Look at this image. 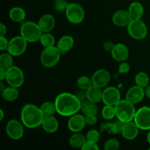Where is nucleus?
Masks as SVG:
<instances>
[{"mask_svg": "<svg viewBox=\"0 0 150 150\" xmlns=\"http://www.w3.org/2000/svg\"><path fill=\"white\" fill-rule=\"evenodd\" d=\"M57 112L62 117H71L81 108L82 102L76 95L63 92L57 95L55 100Z\"/></svg>", "mask_w": 150, "mask_h": 150, "instance_id": "obj_1", "label": "nucleus"}, {"mask_svg": "<svg viewBox=\"0 0 150 150\" xmlns=\"http://www.w3.org/2000/svg\"><path fill=\"white\" fill-rule=\"evenodd\" d=\"M44 117L40 108L32 103L26 104L21 112V122L29 129H35L42 125Z\"/></svg>", "mask_w": 150, "mask_h": 150, "instance_id": "obj_2", "label": "nucleus"}, {"mask_svg": "<svg viewBox=\"0 0 150 150\" xmlns=\"http://www.w3.org/2000/svg\"><path fill=\"white\" fill-rule=\"evenodd\" d=\"M116 117L117 120L123 123L129 122L134 120L136 109L134 104L131 103L127 100H120L115 105Z\"/></svg>", "mask_w": 150, "mask_h": 150, "instance_id": "obj_3", "label": "nucleus"}, {"mask_svg": "<svg viewBox=\"0 0 150 150\" xmlns=\"http://www.w3.org/2000/svg\"><path fill=\"white\" fill-rule=\"evenodd\" d=\"M20 33L28 42H35L40 40L42 32L38 23L33 21H26L21 26Z\"/></svg>", "mask_w": 150, "mask_h": 150, "instance_id": "obj_4", "label": "nucleus"}, {"mask_svg": "<svg viewBox=\"0 0 150 150\" xmlns=\"http://www.w3.org/2000/svg\"><path fill=\"white\" fill-rule=\"evenodd\" d=\"M61 57V51L57 46L46 47L41 53V64L47 68H51L57 65Z\"/></svg>", "mask_w": 150, "mask_h": 150, "instance_id": "obj_5", "label": "nucleus"}, {"mask_svg": "<svg viewBox=\"0 0 150 150\" xmlns=\"http://www.w3.org/2000/svg\"><path fill=\"white\" fill-rule=\"evenodd\" d=\"M127 29L130 36L137 40L144 39L147 35V27L141 19H133L127 26Z\"/></svg>", "mask_w": 150, "mask_h": 150, "instance_id": "obj_6", "label": "nucleus"}, {"mask_svg": "<svg viewBox=\"0 0 150 150\" xmlns=\"http://www.w3.org/2000/svg\"><path fill=\"white\" fill-rule=\"evenodd\" d=\"M65 14L67 21L73 24H79L83 21L85 17L83 7L78 3H70Z\"/></svg>", "mask_w": 150, "mask_h": 150, "instance_id": "obj_7", "label": "nucleus"}, {"mask_svg": "<svg viewBox=\"0 0 150 150\" xmlns=\"http://www.w3.org/2000/svg\"><path fill=\"white\" fill-rule=\"evenodd\" d=\"M6 81L9 86L19 88L24 83V74L21 69L17 66L13 65L7 70Z\"/></svg>", "mask_w": 150, "mask_h": 150, "instance_id": "obj_8", "label": "nucleus"}, {"mask_svg": "<svg viewBox=\"0 0 150 150\" xmlns=\"http://www.w3.org/2000/svg\"><path fill=\"white\" fill-rule=\"evenodd\" d=\"M27 41L21 36H16L9 41L7 52L13 57H19L26 51L27 48Z\"/></svg>", "mask_w": 150, "mask_h": 150, "instance_id": "obj_9", "label": "nucleus"}, {"mask_svg": "<svg viewBox=\"0 0 150 150\" xmlns=\"http://www.w3.org/2000/svg\"><path fill=\"white\" fill-rule=\"evenodd\" d=\"M133 121L140 130H150V107L143 106L136 111Z\"/></svg>", "mask_w": 150, "mask_h": 150, "instance_id": "obj_10", "label": "nucleus"}, {"mask_svg": "<svg viewBox=\"0 0 150 150\" xmlns=\"http://www.w3.org/2000/svg\"><path fill=\"white\" fill-rule=\"evenodd\" d=\"M23 124L18 120H10L7 122L6 125V133L8 137L12 140H19L23 136Z\"/></svg>", "mask_w": 150, "mask_h": 150, "instance_id": "obj_11", "label": "nucleus"}, {"mask_svg": "<svg viewBox=\"0 0 150 150\" xmlns=\"http://www.w3.org/2000/svg\"><path fill=\"white\" fill-rule=\"evenodd\" d=\"M121 100L120 90L114 86H108L103 91L102 101L105 105H115Z\"/></svg>", "mask_w": 150, "mask_h": 150, "instance_id": "obj_12", "label": "nucleus"}, {"mask_svg": "<svg viewBox=\"0 0 150 150\" xmlns=\"http://www.w3.org/2000/svg\"><path fill=\"white\" fill-rule=\"evenodd\" d=\"M92 81L94 86L99 88H103L108 84L111 79V76L108 70L100 69L94 73L92 76Z\"/></svg>", "mask_w": 150, "mask_h": 150, "instance_id": "obj_13", "label": "nucleus"}, {"mask_svg": "<svg viewBox=\"0 0 150 150\" xmlns=\"http://www.w3.org/2000/svg\"><path fill=\"white\" fill-rule=\"evenodd\" d=\"M85 116L82 114H76L71 116L67 122V127L69 130L73 133H79L84 128L86 125Z\"/></svg>", "mask_w": 150, "mask_h": 150, "instance_id": "obj_14", "label": "nucleus"}, {"mask_svg": "<svg viewBox=\"0 0 150 150\" xmlns=\"http://www.w3.org/2000/svg\"><path fill=\"white\" fill-rule=\"evenodd\" d=\"M133 18L130 16L128 10H119L114 13L112 21L116 26L119 27H125L128 26Z\"/></svg>", "mask_w": 150, "mask_h": 150, "instance_id": "obj_15", "label": "nucleus"}, {"mask_svg": "<svg viewBox=\"0 0 150 150\" xmlns=\"http://www.w3.org/2000/svg\"><path fill=\"white\" fill-rule=\"evenodd\" d=\"M144 89L136 85V86H132L127 90L125 95V99L131 103L136 105L140 103L144 99Z\"/></svg>", "mask_w": 150, "mask_h": 150, "instance_id": "obj_16", "label": "nucleus"}, {"mask_svg": "<svg viewBox=\"0 0 150 150\" xmlns=\"http://www.w3.org/2000/svg\"><path fill=\"white\" fill-rule=\"evenodd\" d=\"M111 53L113 59L119 62L126 61L129 57L128 48L123 43L115 44Z\"/></svg>", "mask_w": 150, "mask_h": 150, "instance_id": "obj_17", "label": "nucleus"}, {"mask_svg": "<svg viewBox=\"0 0 150 150\" xmlns=\"http://www.w3.org/2000/svg\"><path fill=\"white\" fill-rule=\"evenodd\" d=\"M139 130L140 129L139 128L136 122L134 121H131L124 123L121 134L126 140L131 141L136 139L139 135Z\"/></svg>", "mask_w": 150, "mask_h": 150, "instance_id": "obj_18", "label": "nucleus"}, {"mask_svg": "<svg viewBox=\"0 0 150 150\" xmlns=\"http://www.w3.org/2000/svg\"><path fill=\"white\" fill-rule=\"evenodd\" d=\"M38 23L42 32H50L54 29L56 21L52 15L45 14L40 18Z\"/></svg>", "mask_w": 150, "mask_h": 150, "instance_id": "obj_19", "label": "nucleus"}, {"mask_svg": "<svg viewBox=\"0 0 150 150\" xmlns=\"http://www.w3.org/2000/svg\"><path fill=\"white\" fill-rule=\"evenodd\" d=\"M42 127L46 133H54L59 128V122L54 116L45 117L42 123Z\"/></svg>", "mask_w": 150, "mask_h": 150, "instance_id": "obj_20", "label": "nucleus"}, {"mask_svg": "<svg viewBox=\"0 0 150 150\" xmlns=\"http://www.w3.org/2000/svg\"><path fill=\"white\" fill-rule=\"evenodd\" d=\"M86 98L87 100L95 103H100L102 101L103 91H101L100 88L93 85L86 91Z\"/></svg>", "mask_w": 150, "mask_h": 150, "instance_id": "obj_21", "label": "nucleus"}, {"mask_svg": "<svg viewBox=\"0 0 150 150\" xmlns=\"http://www.w3.org/2000/svg\"><path fill=\"white\" fill-rule=\"evenodd\" d=\"M74 45V39L70 35H64L57 42V48L61 53H66L70 51Z\"/></svg>", "mask_w": 150, "mask_h": 150, "instance_id": "obj_22", "label": "nucleus"}, {"mask_svg": "<svg viewBox=\"0 0 150 150\" xmlns=\"http://www.w3.org/2000/svg\"><path fill=\"white\" fill-rule=\"evenodd\" d=\"M128 11L133 19H141L144 15V9L139 1H133L129 6Z\"/></svg>", "mask_w": 150, "mask_h": 150, "instance_id": "obj_23", "label": "nucleus"}, {"mask_svg": "<svg viewBox=\"0 0 150 150\" xmlns=\"http://www.w3.org/2000/svg\"><path fill=\"white\" fill-rule=\"evenodd\" d=\"M9 17L15 23H21L26 18V12L21 7H14L9 12Z\"/></svg>", "mask_w": 150, "mask_h": 150, "instance_id": "obj_24", "label": "nucleus"}, {"mask_svg": "<svg viewBox=\"0 0 150 150\" xmlns=\"http://www.w3.org/2000/svg\"><path fill=\"white\" fill-rule=\"evenodd\" d=\"M124 123L121 122L120 120H117L114 122H108L105 123L103 125V128L106 132H108L110 134H119L122 133Z\"/></svg>", "mask_w": 150, "mask_h": 150, "instance_id": "obj_25", "label": "nucleus"}, {"mask_svg": "<svg viewBox=\"0 0 150 150\" xmlns=\"http://www.w3.org/2000/svg\"><path fill=\"white\" fill-rule=\"evenodd\" d=\"M81 111L84 116L97 115L98 113V108L95 103L89 100L83 101L82 102Z\"/></svg>", "mask_w": 150, "mask_h": 150, "instance_id": "obj_26", "label": "nucleus"}, {"mask_svg": "<svg viewBox=\"0 0 150 150\" xmlns=\"http://www.w3.org/2000/svg\"><path fill=\"white\" fill-rule=\"evenodd\" d=\"M86 142V136L82 135L81 133H79H79H75L69 139V144L72 147L76 148V149H79V148L81 149V147Z\"/></svg>", "mask_w": 150, "mask_h": 150, "instance_id": "obj_27", "label": "nucleus"}, {"mask_svg": "<svg viewBox=\"0 0 150 150\" xmlns=\"http://www.w3.org/2000/svg\"><path fill=\"white\" fill-rule=\"evenodd\" d=\"M1 97L4 100L7 101H14L18 98V88L14 87V86H7L5 89L1 92Z\"/></svg>", "mask_w": 150, "mask_h": 150, "instance_id": "obj_28", "label": "nucleus"}, {"mask_svg": "<svg viewBox=\"0 0 150 150\" xmlns=\"http://www.w3.org/2000/svg\"><path fill=\"white\" fill-rule=\"evenodd\" d=\"M40 108L41 111L44 117H48V116H54V114L57 112V108H56L55 103L52 102H45L41 105Z\"/></svg>", "mask_w": 150, "mask_h": 150, "instance_id": "obj_29", "label": "nucleus"}, {"mask_svg": "<svg viewBox=\"0 0 150 150\" xmlns=\"http://www.w3.org/2000/svg\"><path fill=\"white\" fill-rule=\"evenodd\" d=\"M13 65V56L10 54L3 53L0 55V67L7 70Z\"/></svg>", "mask_w": 150, "mask_h": 150, "instance_id": "obj_30", "label": "nucleus"}, {"mask_svg": "<svg viewBox=\"0 0 150 150\" xmlns=\"http://www.w3.org/2000/svg\"><path fill=\"white\" fill-rule=\"evenodd\" d=\"M135 82L136 85L144 89L149 85V78L145 72H139L135 77Z\"/></svg>", "mask_w": 150, "mask_h": 150, "instance_id": "obj_31", "label": "nucleus"}, {"mask_svg": "<svg viewBox=\"0 0 150 150\" xmlns=\"http://www.w3.org/2000/svg\"><path fill=\"white\" fill-rule=\"evenodd\" d=\"M40 41L45 48L54 46L55 44V38L49 32H42Z\"/></svg>", "mask_w": 150, "mask_h": 150, "instance_id": "obj_32", "label": "nucleus"}, {"mask_svg": "<svg viewBox=\"0 0 150 150\" xmlns=\"http://www.w3.org/2000/svg\"><path fill=\"white\" fill-rule=\"evenodd\" d=\"M101 114L104 120H111L116 117V111L114 105H105V106L103 108Z\"/></svg>", "mask_w": 150, "mask_h": 150, "instance_id": "obj_33", "label": "nucleus"}, {"mask_svg": "<svg viewBox=\"0 0 150 150\" xmlns=\"http://www.w3.org/2000/svg\"><path fill=\"white\" fill-rule=\"evenodd\" d=\"M77 85L81 90L86 91L91 86H93V83H92V79H89L87 76H82L78 79Z\"/></svg>", "mask_w": 150, "mask_h": 150, "instance_id": "obj_34", "label": "nucleus"}, {"mask_svg": "<svg viewBox=\"0 0 150 150\" xmlns=\"http://www.w3.org/2000/svg\"><path fill=\"white\" fill-rule=\"evenodd\" d=\"M120 146V143L117 139H109L105 142L103 149L105 150H117Z\"/></svg>", "mask_w": 150, "mask_h": 150, "instance_id": "obj_35", "label": "nucleus"}, {"mask_svg": "<svg viewBox=\"0 0 150 150\" xmlns=\"http://www.w3.org/2000/svg\"><path fill=\"white\" fill-rule=\"evenodd\" d=\"M86 141L98 143L100 140V133L97 130H90L86 136Z\"/></svg>", "mask_w": 150, "mask_h": 150, "instance_id": "obj_36", "label": "nucleus"}, {"mask_svg": "<svg viewBox=\"0 0 150 150\" xmlns=\"http://www.w3.org/2000/svg\"><path fill=\"white\" fill-rule=\"evenodd\" d=\"M69 3L65 0H59V1H56L55 4H54V9L56 11L59 12V13H62V12H65L67 10V7H68Z\"/></svg>", "mask_w": 150, "mask_h": 150, "instance_id": "obj_37", "label": "nucleus"}, {"mask_svg": "<svg viewBox=\"0 0 150 150\" xmlns=\"http://www.w3.org/2000/svg\"><path fill=\"white\" fill-rule=\"evenodd\" d=\"M82 150H98L99 149V146H98L97 143L95 142H89V141H86L81 147Z\"/></svg>", "mask_w": 150, "mask_h": 150, "instance_id": "obj_38", "label": "nucleus"}, {"mask_svg": "<svg viewBox=\"0 0 150 150\" xmlns=\"http://www.w3.org/2000/svg\"><path fill=\"white\" fill-rule=\"evenodd\" d=\"M129 71H130V64L126 62L125 61L122 62L119 65V73H127Z\"/></svg>", "mask_w": 150, "mask_h": 150, "instance_id": "obj_39", "label": "nucleus"}, {"mask_svg": "<svg viewBox=\"0 0 150 150\" xmlns=\"http://www.w3.org/2000/svg\"><path fill=\"white\" fill-rule=\"evenodd\" d=\"M85 120H86V124L87 125H94L98 122V118L97 115H89L85 116Z\"/></svg>", "mask_w": 150, "mask_h": 150, "instance_id": "obj_40", "label": "nucleus"}, {"mask_svg": "<svg viewBox=\"0 0 150 150\" xmlns=\"http://www.w3.org/2000/svg\"><path fill=\"white\" fill-rule=\"evenodd\" d=\"M9 41L4 36H0V50L4 51L7 49Z\"/></svg>", "mask_w": 150, "mask_h": 150, "instance_id": "obj_41", "label": "nucleus"}, {"mask_svg": "<svg viewBox=\"0 0 150 150\" xmlns=\"http://www.w3.org/2000/svg\"><path fill=\"white\" fill-rule=\"evenodd\" d=\"M114 45H115V44H114L111 41H106L103 43V48L105 51H108V52H111Z\"/></svg>", "mask_w": 150, "mask_h": 150, "instance_id": "obj_42", "label": "nucleus"}, {"mask_svg": "<svg viewBox=\"0 0 150 150\" xmlns=\"http://www.w3.org/2000/svg\"><path fill=\"white\" fill-rule=\"evenodd\" d=\"M7 33V28L4 23H0V36H5Z\"/></svg>", "mask_w": 150, "mask_h": 150, "instance_id": "obj_43", "label": "nucleus"}, {"mask_svg": "<svg viewBox=\"0 0 150 150\" xmlns=\"http://www.w3.org/2000/svg\"><path fill=\"white\" fill-rule=\"evenodd\" d=\"M6 74H7V70L0 67V81H4L6 79Z\"/></svg>", "mask_w": 150, "mask_h": 150, "instance_id": "obj_44", "label": "nucleus"}, {"mask_svg": "<svg viewBox=\"0 0 150 150\" xmlns=\"http://www.w3.org/2000/svg\"><path fill=\"white\" fill-rule=\"evenodd\" d=\"M144 92H145V96L150 99V85H148L146 87L144 88Z\"/></svg>", "mask_w": 150, "mask_h": 150, "instance_id": "obj_45", "label": "nucleus"}, {"mask_svg": "<svg viewBox=\"0 0 150 150\" xmlns=\"http://www.w3.org/2000/svg\"><path fill=\"white\" fill-rule=\"evenodd\" d=\"M4 89H5V86H4V84L3 83L2 81H1V83H0V91H1V92H2Z\"/></svg>", "mask_w": 150, "mask_h": 150, "instance_id": "obj_46", "label": "nucleus"}, {"mask_svg": "<svg viewBox=\"0 0 150 150\" xmlns=\"http://www.w3.org/2000/svg\"><path fill=\"white\" fill-rule=\"evenodd\" d=\"M0 113H1V115H0V121H2L4 117V111H3L2 109H0Z\"/></svg>", "mask_w": 150, "mask_h": 150, "instance_id": "obj_47", "label": "nucleus"}, {"mask_svg": "<svg viewBox=\"0 0 150 150\" xmlns=\"http://www.w3.org/2000/svg\"><path fill=\"white\" fill-rule=\"evenodd\" d=\"M146 139H147L148 143H149V145H150V130H149V133H147V136H146Z\"/></svg>", "mask_w": 150, "mask_h": 150, "instance_id": "obj_48", "label": "nucleus"}, {"mask_svg": "<svg viewBox=\"0 0 150 150\" xmlns=\"http://www.w3.org/2000/svg\"><path fill=\"white\" fill-rule=\"evenodd\" d=\"M54 1H59V0H54Z\"/></svg>", "mask_w": 150, "mask_h": 150, "instance_id": "obj_49", "label": "nucleus"}]
</instances>
